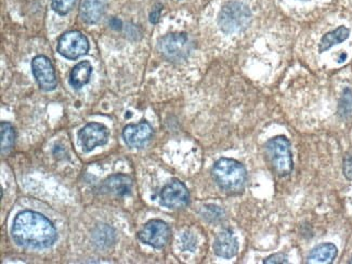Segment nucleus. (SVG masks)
<instances>
[{
    "instance_id": "8",
    "label": "nucleus",
    "mask_w": 352,
    "mask_h": 264,
    "mask_svg": "<svg viewBox=\"0 0 352 264\" xmlns=\"http://www.w3.org/2000/svg\"><path fill=\"white\" fill-rule=\"evenodd\" d=\"M32 72L36 82L44 91H52L56 89V72L52 61L47 56H38L32 61Z\"/></svg>"
},
{
    "instance_id": "20",
    "label": "nucleus",
    "mask_w": 352,
    "mask_h": 264,
    "mask_svg": "<svg viewBox=\"0 0 352 264\" xmlns=\"http://www.w3.org/2000/svg\"><path fill=\"white\" fill-rule=\"evenodd\" d=\"M201 214L207 221L217 222L223 218V214H223V210L220 209L219 207L214 206V205H208V206H205L202 209Z\"/></svg>"
},
{
    "instance_id": "14",
    "label": "nucleus",
    "mask_w": 352,
    "mask_h": 264,
    "mask_svg": "<svg viewBox=\"0 0 352 264\" xmlns=\"http://www.w3.org/2000/svg\"><path fill=\"white\" fill-rule=\"evenodd\" d=\"M107 8V0H82L80 18L88 24H95L102 18Z\"/></svg>"
},
{
    "instance_id": "12",
    "label": "nucleus",
    "mask_w": 352,
    "mask_h": 264,
    "mask_svg": "<svg viewBox=\"0 0 352 264\" xmlns=\"http://www.w3.org/2000/svg\"><path fill=\"white\" fill-rule=\"evenodd\" d=\"M133 180L126 175H113L100 186L102 193L113 194L116 196H126L131 194Z\"/></svg>"
},
{
    "instance_id": "15",
    "label": "nucleus",
    "mask_w": 352,
    "mask_h": 264,
    "mask_svg": "<svg viewBox=\"0 0 352 264\" xmlns=\"http://www.w3.org/2000/svg\"><path fill=\"white\" fill-rule=\"evenodd\" d=\"M338 254V249L333 244H322L310 252L308 263H332Z\"/></svg>"
},
{
    "instance_id": "16",
    "label": "nucleus",
    "mask_w": 352,
    "mask_h": 264,
    "mask_svg": "<svg viewBox=\"0 0 352 264\" xmlns=\"http://www.w3.org/2000/svg\"><path fill=\"white\" fill-rule=\"evenodd\" d=\"M92 74V66L90 62L82 61L75 65L74 69H72L71 76H69V82L75 89H80L85 85L89 82L90 77Z\"/></svg>"
},
{
    "instance_id": "5",
    "label": "nucleus",
    "mask_w": 352,
    "mask_h": 264,
    "mask_svg": "<svg viewBox=\"0 0 352 264\" xmlns=\"http://www.w3.org/2000/svg\"><path fill=\"white\" fill-rule=\"evenodd\" d=\"M191 41L186 34H169L160 41L159 50L169 61H182L191 52Z\"/></svg>"
},
{
    "instance_id": "26",
    "label": "nucleus",
    "mask_w": 352,
    "mask_h": 264,
    "mask_svg": "<svg viewBox=\"0 0 352 264\" xmlns=\"http://www.w3.org/2000/svg\"><path fill=\"white\" fill-rule=\"evenodd\" d=\"M110 25L111 28H114V30L120 31V28H122V21L116 18H113L112 20L110 21Z\"/></svg>"
},
{
    "instance_id": "10",
    "label": "nucleus",
    "mask_w": 352,
    "mask_h": 264,
    "mask_svg": "<svg viewBox=\"0 0 352 264\" xmlns=\"http://www.w3.org/2000/svg\"><path fill=\"white\" fill-rule=\"evenodd\" d=\"M109 129L104 124L98 122H90L86 124L80 131L78 132L80 144H82L84 152H91L97 146H102L107 144L109 140Z\"/></svg>"
},
{
    "instance_id": "21",
    "label": "nucleus",
    "mask_w": 352,
    "mask_h": 264,
    "mask_svg": "<svg viewBox=\"0 0 352 264\" xmlns=\"http://www.w3.org/2000/svg\"><path fill=\"white\" fill-rule=\"evenodd\" d=\"M76 0H52V9L61 16H65L73 9Z\"/></svg>"
},
{
    "instance_id": "11",
    "label": "nucleus",
    "mask_w": 352,
    "mask_h": 264,
    "mask_svg": "<svg viewBox=\"0 0 352 264\" xmlns=\"http://www.w3.org/2000/svg\"><path fill=\"white\" fill-rule=\"evenodd\" d=\"M153 128L146 120L138 124H128L124 128L123 138L129 148H140L150 142L153 137Z\"/></svg>"
},
{
    "instance_id": "23",
    "label": "nucleus",
    "mask_w": 352,
    "mask_h": 264,
    "mask_svg": "<svg viewBox=\"0 0 352 264\" xmlns=\"http://www.w3.org/2000/svg\"><path fill=\"white\" fill-rule=\"evenodd\" d=\"M263 262L265 264H284L289 263V260H287V256L285 254L280 252V254H272V256H268Z\"/></svg>"
},
{
    "instance_id": "1",
    "label": "nucleus",
    "mask_w": 352,
    "mask_h": 264,
    "mask_svg": "<svg viewBox=\"0 0 352 264\" xmlns=\"http://www.w3.org/2000/svg\"><path fill=\"white\" fill-rule=\"evenodd\" d=\"M13 241L21 247L46 249L58 239V232L48 218L36 211H22L14 219L11 229Z\"/></svg>"
},
{
    "instance_id": "3",
    "label": "nucleus",
    "mask_w": 352,
    "mask_h": 264,
    "mask_svg": "<svg viewBox=\"0 0 352 264\" xmlns=\"http://www.w3.org/2000/svg\"><path fill=\"white\" fill-rule=\"evenodd\" d=\"M265 154L273 170L280 177L289 175L293 170L291 143L285 137H276L265 144Z\"/></svg>"
},
{
    "instance_id": "22",
    "label": "nucleus",
    "mask_w": 352,
    "mask_h": 264,
    "mask_svg": "<svg viewBox=\"0 0 352 264\" xmlns=\"http://www.w3.org/2000/svg\"><path fill=\"white\" fill-rule=\"evenodd\" d=\"M182 246H184V250H189V252H193L195 247H197V239L194 237L193 234L190 232L184 233L182 236Z\"/></svg>"
},
{
    "instance_id": "25",
    "label": "nucleus",
    "mask_w": 352,
    "mask_h": 264,
    "mask_svg": "<svg viewBox=\"0 0 352 264\" xmlns=\"http://www.w3.org/2000/svg\"><path fill=\"white\" fill-rule=\"evenodd\" d=\"M160 14H161V7L155 8V10L152 11L150 16V21L152 23H157L159 22Z\"/></svg>"
},
{
    "instance_id": "9",
    "label": "nucleus",
    "mask_w": 352,
    "mask_h": 264,
    "mask_svg": "<svg viewBox=\"0 0 352 264\" xmlns=\"http://www.w3.org/2000/svg\"><path fill=\"white\" fill-rule=\"evenodd\" d=\"M161 203L169 209H182L190 203V193L182 181L173 180L161 192Z\"/></svg>"
},
{
    "instance_id": "7",
    "label": "nucleus",
    "mask_w": 352,
    "mask_h": 264,
    "mask_svg": "<svg viewBox=\"0 0 352 264\" xmlns=\"http://www.w3.org/2000/svg\"><path fill=\"white\" fill-rule=\"evenodd\" d=\"M170 228L162 220H151L138 233V239L144 244L161 249L168 244L170 239Z\"/></svg>"
},
{
    "instance_id": "6",
    "label": "nucleus",
    "mask_w": 352,
    "mask_h": 264,
    "mask_svg": "<svg viewBox=\"0 0 352 264\" xmlns=\"http://www.w3.org/2000/svg\"><path fill=\"white\" fill-rule=\"evenodd\" d=\"M89 50V41L80 32L71 31L63 34L58 43V52L69 60H76Z\"/></svg>"
},
{
    "instance_id": "18",
    "label": "nucleus",
    "mask_w": 352,
    "mask_h": 264,
    "mask_svg": "<svg viewBox=\"0 0 352 264\" xmlns=\"http://www.w3.org/2000/svg\"><path fill=\"white\" fill-rule=\"evenodd\" d=\"M16 141V131L10 122H3L0 124V142H1V154L6 155L12 150Z\"/></svg>"
},
{
    "instance_id": "27",
    "label": "nucleus",
    "mask_w": 352,
    "mask_h": 264,
    "mask_svg": "<svg viewBox=\"0 0 352 264\" xmlns=\"http://www.w3.org/2000/svg\"><path fill=\"white\" fill-rule=\"evenodd\" d=\"M350 263H352V259H351V260H350Z\"/></svg>"
},
{
    "instance_id": "2",
    "label": "nucleus",
    "mask_w": 352,
    "mask_h": 264,
    "mask_svg": "<svg viewBox=\"0 0 352 264\" xmlns=\"http://www.w3.org/2000/svg\"><path fill=\"white\" fill-rule=\"evenodd\" d=\"M212 177L219 188L230 194H239L245 188L248 173L238 160L221 158L212 168Z\"/></svg>"
},
{
    "instance_id": "4",
    "label": "nucleus",
    "mask_w": 352,
    "mask_h": 264,
    "mask_svg": "<svg viewBox=\"0 0 352 264\" xmlns=\"http://www.w3.org/2000/svg\"><path fill=\"white\" fill-rule=\"evenodd\" d=\"M252 13L246 6L240 3H229L219 14V26L226 34H236L250 25Z\"/></svg>"
},
{
    "instance_id": "19",
    "label": "nucleus",
    "mask_w": 352,
    "mask_h": 264,
    "mask_svg": "<svg viewBox=\"0 0 352 264\" xmlns=\"http://www.w3.org/2000/svg\"><path fill=\"white\" fill-rule=\"evenodd\" d=\"M352 113V91L350 89H344L342 99L340 102V115L344 118H347Z\"/></svg>"
},
{
    "instance_id": "17",
    "label": "nucleus",
    "mask_w": 352,
    "mask_h": 264,
    "mask_svg": "<svg viewBox=\"0 0 352 264\" xmlns=\"http://www.w3.org/2000/svg\"><path fill=\"white\" fill-rule=\"evenodd\" d=\"M350 31L347 28L344 26H340L337 28L335 31L329 32L324 37L322 38L321 43H320L319 50L320 52H324V51L329 50L332 47L336 46L338 43H342L349 37Z\"/></svg>"
},
{
    "instance_id": "24",
    "label": "nucleus",
    "mask_w": 352,
    "mask_h": 264,
    "mask_svg": "<svg viewBox=\"0 0 352 264\" xmlns=\"http://www.w3.org/2000/svg\"><path fill=\"white\" fill-rule=\"evenodd\" d=\"M344 173L348 179L352 180V157H347V160H344Z\"/></svg>"
},
{
    "instance_id": "13",
    "label": "nucleus",
    "mask_w": 352,
    "mask_h": 264,
    "mask_svg": "<svg viewBox=\"0 0 352 264\" xmlns=\"http://www.w3.org/2000/svg\"><path fill=\"white\" fill-rule=\"evenodd\" d=\"M214 254L221 258L230 259L238 254L239 243L231 231H223L218 234L214 243Z\"/></svg>"
}]
</instances>
